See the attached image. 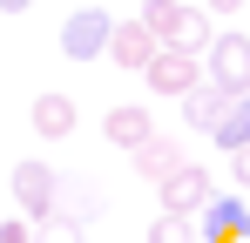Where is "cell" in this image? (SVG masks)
<instances>
[{"instance_id": "6da1fadb", "label": "cell", "mask_w": 250, "mask_h": 243, "mask_svg": "<svg viewBox=\"0 0 250 243\" xmlns=\"http://www.w3.org/2000/svg\"><path fill=\"white\" fill-rule=\"evenodd\" d=\"M54 196H61V176L47 169V162H14V202H21V216H34V223H47L54 216Z\"/></svg>"}, {"instance_id": "7a4b0ae2", "label": "cell", "mask_w": 250, "mask_h": 243, "mask_svg": "<svg viewBox=\"0 0 250 243\" xmlns=\"http://www.w3.org/2000/svg\"><path fill=\"white\" fill-rule=\"evenodd\" d=\"M209 81L223 95H250V34H216V47L203 54Z\"/></svg>"}, {"instance_id": "3957f363", "label": "cell", "mask_w": 250, "mask_h": 243, "mask_svg": "<svg viewBox=\"0 0 250 243\" xmlns=\"http://www.w3.org/2000/svg\"><path fill=\"white\" fill-rule=\"evenodd\" d=\"M108 40H115V20H108L102 7H82V14H68V27H61V54H68V61H95V54H108Z\"/></svg>"}, {"instance_id": "277c9868", "label": "cell", "mask_w": 250, "mask_h": 243, "mask_svg": "<svg viewBox=\"0 0 250 243\" xmlns=\"http://www.w3.org/2000/svg\"><path fill=\"white\" fill-rule=\"evenodd\" d=\"M142 81H149L156 95H176V101H183L189 88H203V54H189V47H163V54L149 61Z\"/></svg>"}, {"instance_id": "5b68a950", "label": "cell", "mask_w": 250, "mask_h": 243, "mask_svg": "<svg viewBox=\"0 0 250 243\" xmlns=\"http://www.w3.org/2000/svg\"><path fill=\"white\" fill-rule=\"evenodd\" d=\"M209 202H216V189H209V169H196V162H183L163 182V209L169 216H203Z\"/></svg>"}, {"instance_id": "8992f818", "label": "cell", "mask_w": 250, "mask_h": 243, "mask_svg": "<svg viewBox=\"0 0 250 243\" xmlns=\"http://www.w3.org/2000/svg\"><path fill=\"white\" fill-rule=\"evenodd\" d=\"M102 135H108L115 149H128V156H135L142 142H156V115H149L142 101H122V108H108V115H102Z\"/></svg>"}, {"instance_id": "52a82bcc", "label": "cell", "mask_w": 250, "mask_h": 243, "mask_svg": "<svg viewBox=\"0 0 250 243\" xmlns=\"http://www.w3.org/2000/svg\"><path fill=\"white\" fill-rule=\"evenodd\" d=\"M163 54V40L149 34L142 20H128V27H115V40H108V61L115 68H128V75H149V61Z\"/></svg>"}, {"instance_id": "ba28073f", "label": "cell", "mask_w": 250, "mask_h": 243, "mask_svg": "<svg viewBox=\"0 0 250 243\" xmlns=\"http://www.w3.org/2000/svg\"><path fill=\"white\" fill-rule=\"evenodd\" d=\"M230 101H237V95H223L216 81H203V88H189V95H183V122H189V128H203V135H216L223 115H230Z\"/></svg>"}, {"instance_id": "9c48e42d", "label": "cell", "mask_w": 250, "mask_h": 243, "mask_svg": "<svg viewBox=\"0 0 250 243\" xmlns=\"http://www.w3.org/2000/svg\"><path fill=\"white\" fill-rule=\"evenodd\" d=\"M196 230H203V243H216V237H244V230H250V202H244V196H216L203 216H196Z\"/></svg>"}, {"instance_id": "30bf717a", "label": "cell", "mask_w": 250, "mask_h": 243, "mask_svg": "<svg viewBox=\"0 0 250 243\" xmlns=\"http://www.w3.org/2000/svg\"><path fill=\"white\" fill-rule=\"evenodd\" d=\"M176 169H183V149H176L169 135H156V142H142V149H135V176H142V182H156V189H163Z\"/></svg>"}, {"instance_id": "8fae6325", "label": "cell", "mask_w": 250, "mask_h": 243, "mask_svg": "<svg viewBox=\"0 0 250 243\" xmlns=\"http://www.w3.org/2000/svg\"><path fill=\"white\" fill-rule=\"evenodd\" d=\"M27 122H34V135L61 142V135H75V101H68V95H41V101L27 108Z\"/></svg>"}, {"instance_id": "7c38bea8", "label": "cell", "mask_w": 250, "mask_h": 243, "mask_svg": "<svg viewBox=\"0 0 250 243\" xmlns=\"http://www.w3.org/2000/svg\"><path fill=\"white\" fill-rule=\"evenodd\" d=\"M54 216H68V223H95V216H102V196H95V182H82V176H61Z\"/></svg>"}, {"instance_id": "4fadbf2b", "label": "cell", "mask_w": 250, "mask_h": 243, "mask_svg": "<svg viewBox=\"0 0 250 243\" xmlns=\"http://www.w3.org/2000/svg\"><path fill=\"white\" fill-rule=\"evenodd\" d=\"M216 149H250V95H237L230 101V115H223V128H216Z\"/></svg>"}, {"instance_id": "5bb4252c", "label": "cell", "mask_w": 250, "mask_h": 243, "mask_svg": "<svg viewBox=\"0 0 250 243\" xmlns=\"http://www.w3.org/2000/svg\"><path fill=\"white\" fill-rule=\"evenodd\" d=\"M149 243H203V230H196V216H156L149 223Z\"/></svg>"}, {"instance_id": "9a60e30c", "label": "cell", "mask_w": 250, "mask_h": 243, "mask_svg": "<svg viewBox=\"0 0 250 243\" xmlns=\"http://www.w3.org/2000/svg\"><path fill=\"white\" fill-rule=\"evenodd\" d=\"M88 223H68V216H47L41 230H34V243H82Z\"/></svg>"}, {"instance_id": "2e32d148", "label": "cell", "mask_w": 250, "mask_h": 243, "mask_svg": "<svg viewBox=\"0 0 250 243\" xmlns=\"http://www.w3.org/2000/svg\"><path fill=\"white\" fill-rule=\"evenodd\" d=\"M34 230H41L34 216H7V223H0V243H34Z\"/></svg>"}, {"instance_id": "e0dca14e", "label": "cell", "mask_w": 250, "mask_h": 243, "mask_svg": "<svg viewBox=\"0 0 250 243\" xmlns=\"http://www.w3.org/2000/svg\"><path fill=\"white\" fill-rule=\"evenodd\" d=\"M230 169H237V182L250 189V149H237V156H230Z\"/></svg>"}, {"instance_id": "ac0fdd59", "label": "cell", "mask_w": 250, "mask_h": 243, "mask_svg": "<svg viewBox=\"0 0 250 243\" xmlns=\"http://www.w3.org/2000/svg\"><path fill=\"white\" fill-rule=\"evenodd\" d=\"M209 14H237V7H244V0H203Z\"/></svg>"}, {"instance_id": "d6986e66", "label": "cell", "mask_w": 250, "mask_h": 243, "mask_svg": "<svg viewBox=\"0 0 250 243\" xmlns=\"http://www.w3.org/2000/svg\"><path fill=\"white\" fill-rule=\"evenodd\" d=\"M27 7H34V0H0V14H27Z\"/></svg>"}]
</instances>
